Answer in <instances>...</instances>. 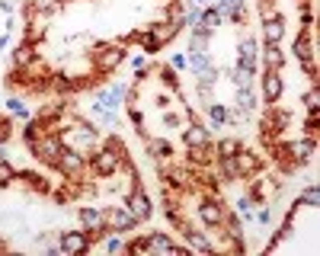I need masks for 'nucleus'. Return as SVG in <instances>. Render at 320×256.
<instances>
[{"instance_id": "nucleus-1", "label": "nucleus", "mask_w": 320, "mask_h": 256, "mask_svg": "<svg viewBox=\"0 0 320 256\" xmlns=\"http://www.w3.org/2000/svg\"><path fill=\"white\" fill-rule=\"evenodd\" d=\"M61 147H64V144H61V138L51 135V131H48L45 138L29 141V151L36 154L39 160H45V163H55V160H58V154H61Z\"/></svg>"}, {"instance_id": "nucleus-2", "label": "nucleus", "mask_w": 320, "mask_h": 256, "mask_svg": "<svg viewBox=\"0 0 320 256\" xmlns=\"http://www.w3.org/2000/svg\"><path fill=\"white\" fill-rule=\"evenodd\" d=\"M102 224H106L109 231H116V234H125V231L135 227V215L128 208H106L102 211Z\"/></svg>"}, {"instance_id": "nucleus-3", "label": "nucleus", "mask_w": 320, "mask_h": 256, "mask_svg": "<svg viewBox=\"0 0 320 256\" xmlns=\"http://www.w3.org/2000/svg\"><path fill=\"white\" fill-rule=\"evenodd\" d=\"M55 166H58V170H61L64 176L77 180V176H80V170H83V154L77 151V147H61V154H58Z\"/></svg>"}, {"instance_id": "nucleus-4", "label": "nucleus", "mask_w": 320, "mask_h": 256, "mask_svg": "<svg viewBox=\"0 0 320 256\" xmlns=\"http://www.w3.org/2000/svg\"><path fill=\"white\" fill-rule=\"evenodd\" d=\"M86 250H90V237L83 231H64L61 234V253L77 256V253H86Z\"/></svg>"}, {"instance_id": "nucleus-5", "label": "nucleus", "mask_w": 320, "mask_h": 256, "mask_svg": "<svg viewBox=\"0 0 320 256\" xmlns=\"http://www.w3.org/2000/svg\"><path fill=\"white\" fill-rule=\"evenodd\" d=\"M282 151L295 157V163H307L310 154L317 151V144H314V138H304V141H288V144H282Z\"/></svg>"}, {"instance_id": "nucleus-6", "label": "nucleus", "mask_w": 320, "mask_h": 256, "mask_svg": "<svg viewBox=\"0 0 320 256\" xmlns=\"http://www.w3.org/2000/svg\"><path fill=\"white\" fill-rule=\"evenodd\" d=\"M128 211L135 215V221H148V218L154 215V208H151V199L144 196L141 189L135 186V192H132V199H128Z\"/></svg>"}, {"instance_id": "nucleus-7", "label": "nucleus", "mask_w": 320, "mask_h": 256, "mask_svg": "<svg viewBox=\"0 0 320 256\" xmlns=\"http://www.w3.org/2000/svg\"><path fill=\"white\" fill-rule=\"evenodd\" d=\"M128 51L122 45H109V48H99V55H96V67L99 70H112V67H119L125 61Z\"/></svg>"}, {"instance_id": "nucleus-8", "label": "nucleus", "mask_w": 320, "mask_h": 256, "mask_svg": "<svg viewBox=\"0 0 320 256\" xmlns=\"http://www.w3.org/2000/svg\"><path fill=\"white\" fill-rule=\"evenodd\" d=\"M282 90H285L282 74H279V70H266V74H263V100L266 103H279Z\"/></svg>"}, {"instance_id": "nucleus-9", "label": "nucleus", "mask_w": 320, "mask_h": 256, "mask_svg": "<svg viewBox=\"0 0 320 256\" xmlns=\"http://www.w3.org/2000/svg\"><path fill=\"white\" fill-rule=\"evenodd\" d=\"M119 166V154H112L109 147H102V151L93 154V170H96L99 176H112Z\"/></svg>"}, {"instance_id": "nucleus-10", "label": "nucleus", "mask_w": 320, "mask_h": 256, "mask_svg": "<svg viewBox=\"0 0 320 256\" xmlns=\"http://www.w3.org/2000/svg\"><path fill=\"white\" fill-rule=\"evenodd\" d=\"M183 141H186L189 147H208V144H211V131L205 128V125H198V122H192V125L186 128Z\"/></svg>"}, {"instance_id": "nucleus-11", "label": "nucleus", "mask_w": 320, "mask_h": 256, "mask_svg": "<svg viewBox=\"0 0 320 256\" xmlns=\"http://www.w3.org/2000/svg\"><path fill=\"white\" fill-rule=\"evenodd\" d=\"M259 61L266 64V70H282V64H285L282 45H272V42H266V48H259Z\"/></svg>"}, {"instance_id": "nucleus-12", "label": "nucleus", "mask_w": 320, "mask_h": 256, "mask_svg": "<svg viewBox=\"0 0 320 256\" xmlns=\"http://www.w3.org/2000/svg\"><path fill=\"white\" fill-rule=\"evenodd\" d=\"M218 23H221V13L215 10V7H205V10L198 7V26H195L192 32H202V35H208V32H215V29H218Z\"/></svg>"}, {"instance_id": "nucleus-13", "label": "nucleus", "mask_w": 320, "mask_h": 256, "mask_svg": "<svg viewBox=\"0 0 320 256\" xmlns=\"http://www.w3.org/2000/svg\"><path fill=\"white\" fill-rule=\"evenodd\" d=\"M282 35H285V20L282 16H269V20L263 23V42L282 45Z\"/></svg>"}, {"instance_id": "nucleus-14", "label": "nucleus", "mask_w": 320, "mask_h": 256, "mask_svg": "<svg viewBox=\"0 0 320 256\" xmlns=\"http://www.w3.org/2000/svg\"><path fill=\"white\" fill-rule=\"evenodd\" d=\"M237 64L256 70V64H259V45H256V39H244V42H240V61H237Z\"/></svg>"}, {"instance_id": "nucleus-15", "label": "nucleus", "mask_w": 320, "mask_h": 256, "mask_svg": "<svg viewBox=\"0 0 320 256\" xmlns=\"http://www.w3.org/2000/svg\"><path fill=\"white\" fill-rule=\"evenodd\" d=\"M80 224L90 234H102V231H106V224H102V211H96V208H80Z\"/></svg>"}, {"instance_id": "nucleus-16", "label": "nucleus", "mask_w": 320, "mask_h": 256, "mask_svg": "<svg viewBox=\"0 0 320 256\" xmlns=\"http://www.w3.org/2000/svg\"><path fill=\"white\" fill-rule=\"evenodd\" d=\"M198 218H202L205 224H221L224 221V211H221V202H202L198 205Z\"/></svg>"}, {"instance_id": "nucleus-17", "label": "nucleus", "mask_w": 320, "mask_h": 256, "mask_svg": "<svg viewBox=\"0 0 320 256\" xmlns=\"http://www.w3.org/2000/svg\"><path fill=\"white\" fill-rule=\"evenodd\" d=\"M148 246L154 253H179V246L173 243L167 234H148Z\"/></svg>"}, {"instance_id": "nucleus-18", "label": "nucleus", "mask_w": 320, "mask_h": 256, "mask_svg": "<svg viewBox=\"0 0 320 256\" xmlns=\"http://www.w3.org/2000/svg\"><path fill=\"white\" fill-rule=\"evenodd\" d=\"M234 163H237V170H240V176H244V173H253L256 166H259V160H256V154H250V151H244V147H240V151L234 154Z\"/></svg>"}, {"instance_id": "nucleus-19", "label": "nucleus", "mask_w": 320, "mask_h": 256, "mask_svg": "<svg viewBox=\"0 0 320 256\" xmlns=\"http://www.w3.org/2000/svg\"><path fill=\"white\" fill-rule=\"evenodd\" d=\"M253 74H256V70H250V67H244V64H234V67H231V77H234V83L240 87V90L253 83Z\"/></svg>"}, {"instance_id": "nucleus-20", "label": "nucleus", "mask_w": 320, "mask_h": 256, "mask_svg": "<svg viewBox=\"0 0 320 256\" xmlns=\"http://www.w3.org/2000/svg\"><path fill=\"white\" fill-rule=\"evenodd\" d=\"M135 39L141 42V48L148 51V55H154V51H157V48L163 45V42H160V39H157V35H154V32H135Z\"/></svg>"}, {"instance_id": "nucleus-21", "label": "nucleus", "mask_w": 320, "mask_h": 256, "mask_svg": "<svg viewBox=\"0 0 320 256\" xmlns=\"http://www.w3.org/2000/svg\"><path fill=\"white\" fill-rule=\"evenodd\" d=\"M183 234H186V240H189V243H192V246H195V250H205V253H208V250H211V243H208V240H205V237H202V234H198V231H192V227H189V224L183 227Z\"/></svg>"}, {"instance_id": "nucleus-22", "label": "nucleus", "mask_w": 320, "mask_h": 256, "mask_svg": "<svg viewBox=\"0 0 320 256\" xmlns=\"http://www.w3.org/2000/svg\"><path fill=\"white\" fill-rule=\"evenodd\" d=\"M237 103H240V109H244V112H253V109H256V96H253V90H250V87H244V90L237 93Z\"/></svg>"}, {"instance_id": "nucleus-23", "label": "nucleus", "mask_w": 320, "mask_h": 256, "mask_svg": "<svg viewBox=\"0 0 320 256\" xmlns=\"http://www.w3.org/2000/svg\"><path fill=\"white\" fill-rule=\"evenodd\" d=\"M240 151V141H234V138H221L218 141V157H234Z\"/></svg>"}, {"instance_id": "nucleus-24", "label": "nucleus", "mask_w": 320, "mask_h": 256, "mask_svg": "<svg viewBox=\"0 0 320 256\" xmlns=\"http://www.w3.org/2000/svg\"><path fill=\"white\" fill-rule=\"evenodd\" d=\"M240 170L234 163V157H221V180H237Z\"/></svg>"}, {"instance_id": "nucleus-25", "label": "nucleus", "mask_w": 320, "mask_h": 256, "mask_svg": "<svg viewBox=\"0 0 320 256\" xmlns=\"http://www.w3.org/2000/svg\"><path fill=\"white\" fill-rule=\"evenodd\" d=\"M208 116H211L215 128H221L224 122H228V112H224V106H218V103H208Z\"/></svg>"}, {"instance_id": "nucleus-26", "label": "nucleus", "mask_w": 320, "mask_h": 256, "mask_svg": "<svg viewBox=\"0 0 320 256\" xmlns=\"http://www.w3.org/2000/svg\"><path fill=\"white\" fill-rule=\"evenodd\" d=\"M16 64H32V42L23 39V45L16 48Z\"/></svg>"}, {"instance_id": "nucleus-27", "label": "nucleus", "mask_w": 320, "mask_h": 256, "mask_svg": "<svg viewBox=\"0 0 320 256\" xmlns=\"http://www.w3.org/2000/svg\"><path fill=\"white\" fill-rule=\"evenodd\" d=\"M7 109H10L13 116H20V119H29V109H26L23 100H10V103H7Z\"/></svg>"}, {"instance_id": "nucleus-28", "label": "nucleus", "mask_w": 320, "mask_h": 256, "mask_svg": "<svg viewBox=\"0 0 320 256\" xmlns=\"http://www.w3.org/2000/svg\"><path fill=\"white\" fill-rule=\"evenodd\" d=\"M151 151H157V157H170V154H173V147L167 144V141L154 138V141H151Z\"/></svg>"}, {"instance_id": "nucleus-29", "label": "nucleus", "mask_w": 320, "mask_h": 256, "mask_svg": "<svg viewBox=\"0 0 320 256\" xmlns=\"http://www.w3.org/2000/svg\"><path fill=\"white\" fill-rule=\"evenodd\" d=\"M13 176H16V173H13V166H10V163H7V160H4V157H0V186H7V183H10V180H13Z\"/></svg>"}, {"instance_id": "nucleus-30", "label": "nucleus", "mask_w": 320, "mask_h": 256, "mask_svg": "<svg viewBox=\"0 0 320 256\" xmlns=\"http://www.w3.org/2000/svg\"><path fill=\"white\" fill-rule=\"evenodd\" d=\"M192 51H202V55L208 51V39L202 32H192Z\"/></svg>"}, {"instance_id": "nucleus-31", "label": "nucleus", "mask_w": 320, "mask_h": 256, "mask_svg": "<svg viewBox=\"0 0 320 256\" xmlns=\"http://www.w3.org/2000/svg\"><path fill=\"white\" fill-rule=\"evenodd\" d=\"M317 103H320V90H317V87H310V93H304V106H307V112H310V109H317Z\"/></svg>"}, {"instance_id": "nucleus-32", "label": "nucleus", "mask_w": 320, "mask_h": 256, "mask_svg": "<svg viewBox=\"0 0 320 256\" xmlns=\"http://www.w3.org/2000/svg\"><path fill=\"white\" fill-rule=\"evenodd\" d=\"M125 250H128V253H148V250H151V246H148V237H144V240H135V243H128Z\"/></svg>"}, {"instance_id": "nucleus-33", "label": "nucleus", "mask_w": 320, "mask_h": 256, "mask_svg": "<svg viewBox=\"0 0 320 256\" xmlns=\"http://www.w3.org/2000/svg\"><path fill=\"white\" fill-rule=\"evenodd\" d=\"M317 199H320V192H317V186H310V189L304 192V202H310V205H317Z\"/></svg>"}, {"instance_id": "nucleus-34", "label": "nucleus", "mask_w": 320, "mask_h": 256, "mask_svg": "<svg viewBox=\"0 0 320 256\" xmlns=\"http://www.w3.org/2000/svg\"><path fill=\"white\" fill-rule=\"evenodd\" d=\"M160 77H163V80H167L170 87H176V83H179V80H176V74H173L170 67H167V70H160Z\"/></svg>"}, {"instance_id": "nucleus-35", "label": "nucleus", "mask_w": 320, "mask_h": 256, "mask_svg": "<svg viewBox=\"0 0 320 256\" xmlns=\"http://www.w3.org/2000/svg\"><path fill=\"white\" fill-rule=\"evenodd\" d=\"M106 250H109V253H119V250H122V240H119V237H112V240H106Z\"/></svg>"}, {"instance_id": "nucleus-36", "label": "nucleus", "mask_w": 320, "mask_h": 256, "mask_svg": "<svg viewBox=\"0 0 320 256\" xmlns=\"http://www.w3.org/2000/svg\"><path fill=\"white\" fill-rule=\"evenodd\" d=\"M55 0H36V10H55Z\"/></svg>"}, {"instance_id": "nucleus-37", "label": "nucleus", "mask_w": 320, "mask_h": 256, "mask_svg": "<svg viewBox=\"0 0 320 256\" xmlns=\"http://www.w3.org/2000/svg\"><path fill=\"white\" fill-rule=\"evenodd\" d=\"M189 64V61H186V55H173V67H176V70H183Z\"/></svg>"}, {"instance_id": "nucleus-38", "label": "nucleus", "mask_w": 320, "mask_h": 256, "mask_svg": "<svg viewBox=\"0 0 320 256\" xmlns=\"http://www.w3.org/2000/svg\"><path fill=\"white\" fill-rule=\"evenodd\" d=\"M163 119H167V125H176V122H179V116H176V112H167Z\"/></svg>"}, {"instance_id": "nucleus-39", "label": "nucleus", "mask_w": 320, "mask_h": 256, "mask_svg": "<svg viewBox=\"0 0 320 256\" xmlns=\"http://www.w3.org/2000/svg\"><path fill=\"white\" fill-rule=\"evenodd\" d=\"M215 4H218V0H195V7H202V10L205 7H215Z\"/></svg>"}]
</instances>
